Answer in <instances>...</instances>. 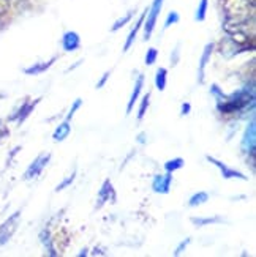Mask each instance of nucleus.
<instances>
[{"instance_id":"obj_1","label":"nucleus","mask_w":256,"mask_h":257,"mask_svg":"<svg viewBox=\"0 0 256 257\" xmlns=\"http://www.w3.org/2000/svg\"><path fill=\"white\" fill-rule=\"evenodd\" d=\"M210 93L217 96V107L221 114H234L237 110L247 107L248 103H254V93L248 92V88H242L231 95H225L220 90L218 85L210 87Z\"/></svg>"},{"instance_id":"obj_2","label":"nucleus","mask_w":256,"mask_h":257,"mask_svg":"<svg viewBox=\"0 0 256 257\" xmlns=\"http://www.w3.org/2000/svg\"><path fill=\"white\" fill-rule=\"evenodd\" d=\"M163 4L164 0H153L152 2V7L147 10V15H146V19H144V40H150L152 33L155 30V26H157V21H158V16H160V11L163 8Z\"/></svg>"},{"instance_id":"obj_3","label":"nucleus","mask_w":256,"mask_h":257,"mask_svg":"<svg viewBox=\"0 0 256 257\" xmlns=\"http://www.w3.org/2000/svg\"><path fill=\"white\" fill-rule=\"evenodd\" d=\"M19 221H21V211H15L13 215L8 216L2 224H0V246H4V244H7L13 238V235L19 227Z\"/></svg>"},{"instance_id":"obj_4","label":"nucleus","mask_w":256,"mask_h":257,"mask_svg":"<svg viewBox=\"0 0 256 257\" xmlns=\"http://www.w3.org/2000/svg\"><path fill=\"white\" fill-rule=\"evenodd\" d=\"M51 161V153H41L38 155L35 160H33L30 163V166L26 169L24 172V180H35V178H38L43 172V169L49 164Z\"/></svg>"},{"instance_id":"obj_5","label":"nucleus","mask_w":256,"mask_h":257,"mask_svg":"<svg viewBox=\"0 0 256 257\" xmlns=\"http://www.w3.org/2000/svg\"><path fill=\"white\" fill-rule=\"evenodd\" d=\"M206 160H207L209 163H212L215 167H218V171H220L221 177H223L225 180H231V178H239V180H243V182H247V180H248V177H247V175H243L240 171L232 169V167L226 166L225 163H221L220 160L214 158V156L206 155Z\"/></svg>"},{"instance_id":"obj_6","label":"nucleus","mask_w":256,"mask_h":257,"mask_svg":"<svg viewBox=\"0 0 256 257\" xmlns=\"http://www.w3.org/2000/svg\"><path fill=\"white\" fill-rule=\"evenodd\" d=\"M40 101H41V98H37L35 101H30V99H26V101L22 103V104L15 110V112L8 117V120H10V121H16L18 125H21L22 121H24V120L33 112V109L37 107V104H38Z\"/></svg>"},{"instance_id":"obj_7","label":"nucleus","mask_w":256,"mask_h":257,"mask_svg":"<svg viewBox=\"0 0 256 257\" xmlns=\"http://www.w3.org/2000/svg\"><path fill=\"white\" fill-rule=\"evenodd\" d=\"M254 149H256V125H254V120L251 118L248 126L245 128V133H243L242 150L245 153L254 155Z\"/></svg>"},{"instance_id":"obj_8","label":"nucleus","mask_w":256,"mask_h":257,"mask_svg":"<svg viewBox=\"0 0 256 257\" xmlns=\"http://www.w3.org/2000/svg\"><path fill=\"white\" fill-rule=\"evenodd\" d=\"M114 202L116 200V193H114V188H113V183H111L109 178L103 182L102 188H100L98 191V196H97V205L95 208H102L106 202Z\"/></svg>"},{"instance_id":"obj_9","label":"nucleus","mask_w":256,"mask_h":257,"mask_svg":"<svg viewBox=\"0 0 256 257\" xmlns=\"http://www.w3.org/2000/svg\"><path fill=\"white\" fill-rule=\"evenodd\" d=\"M171 183H173V174L166 172L163 175H155L152 180V189L157 194H168L171 191Z\"/></svg>"},{"instance_id":"obj_10","label":"nucleus","mask_w":256,"mask_h":257,"mask_svg":"<svg viewBox=\"0 0 256 257\" xmlns=\"http://www.w3.org/2000/svg\"><path fill=\"white\" fill-rule=\"evenodd\" d=\"M215 49V44L214 43H209L206 44V48L201 54V59H199V66H198V82L199 84H204L206 79V66L210 62V57H212V52Z\"/></svg>"},{"instance_id":"obj_11","label":"nucleus","mask_w":256,"mask_h":257,"mask_svg":"<svg viewBox=\"0 0 256 257\" xmlns=\"http://www.w3.org/2000/svg\"><path fill=\"white\" fill-rule=\"evenodd\" d=\"M62 48L65 52H76L81 48V37L73 30L65 32L62 37Z\"/></svg>"},{"instance_id":"obj_12","label":"nucleus","mask_w":256,"mask_h":257,"mask_svg":"<svg viewBox=\"0 0 256 257\" xmlns=\"http://www.w3.org/2000/svg\"><path fill=\"white\" fill-rule=\"evenodd\" d=\"M59 57L57 55H54L52 59H49L48 62H37L33 63L32 66H27V68H24V73L29 74V76H38V74H43L44 71H48L51 66L55 63V60H57Z\"/></svg>"},{"instance_id":"obj_13","label":"nucleus","mask_w":256,"mask_h":257,"mask_svg":"<svg viewBox=\"0 0 256 257\" xmlns=\"http://www.w3.org/2000/svg\"><path fill=\"white\" fill-rule=\"evenodd\" d=\"M142 87H144V76L139 74L136 77V82H135V87H133V92L130 95V99H128V104H127V114H130L133 107H135V103L138 101V98L142 92Z\"/></svg>"},{"instance_id":"obj_14","label":"nucleus","mask_w":256,"mask_h":257,"mask_svg":"<svg viewBox=\"0 0 256 257\" xmlns=\"http://www.w3.org/2000/svg\"><path fill=\"white\" fill-rule=\"evenodd\" d=\"M146 15H147V10L144 11V13L139 16V19H138V22L135 24V27H133V29L130 30L128 37H127V41H125V44H124V52H127V51L133 46V43H135V40H136L138 32L141 30V27H142V24H144V19H146Z\"/></svg>"},{"instance_id":"obj_15","label":"nucleus","mask_w":256,"mask_h":257,"mask_svg":"<svg viewBox=\"0 0 256 257\" xmlns=\"http://www.w3.org/2000/svg\"><path fill=\"white\" fill-rule=\"evenodd\" d=\"M70 133H71V125H70V121L63 120L62 123H59L57 128L54 130L52 141H54V142H63L66 138L70 136Z\"/></svg>"},{"instance_id":"obj_16","label":"nucleus","mask_w":256,"mask_h":257,"mask_svg":"<svg viewBox=\"0 0 256 257\" xmlns=\"http://www.w3.org/2000/svg\"><path fill=\"white\" fill-rule=\"evenodd\" d=\"M192 224L193 226H196V227H204V226H210V224H217V222H221L223 221V218L221 216H206V218H203V216H193L192 219Z\"/></svg>"},{"instance_id":"obj_17","label":"nucleus","mask_w":256,"mask_h":257,"mask_svg":"<svg viewBox=\"0 0 256 257\" xmlns=\"http://www.w3.org/2000/svg\"><path fill=\"white\" fill-rule=\"evenodd\" d=\"M166 84H168V70L161 66V68H158L157 73H155V87H157L160 92H163L166 88Z\"/></svg>"},{"instance_id":"obj_18","label":"nucleus","mask_w":256,"mask_h":257,"mask_svg":"<svg viewBox=\"0 0 256 257\" xmlns=\"http://www.w3.org/2000/svg\"><path fill=\"white\" fill-rule=\"evenodd\" d=\"M185 166V160L184 158H173V160H168L164 163V171L166 172H169V174H174L176 171H179V169H182V167Z\"/></svg>"},{"instance_id":"obj_19","label":"nucleus","mask_w":256,"mask_h":257,"mask_svg":"<svg viewBox=\"0 0 256 257\" xmlns=\"http://www.w3.org/2000/svg\"><path fill=\"white\" fill-rule=\"evenodd\" d=\"M207 200H209V194L206 191H199L190 197V200H188V207H199V205L206 204Z\"/></svg>"},{"instance_id":"obj_20","label":"nucleus","mask_w":256,"mask_h":257,"mask_svg":"<svg viewBox=\"0 0 256 257\" xmlns=\"http://www.w3.org/2000/svg\"><path fill=\"white\" fill-rule=\"evenodd\" d=\"M207 7H209V0H199V5L196 8V15H195V19L203 22L207 16Z\"/></svg>"},{"instance_id":"obj_21","label":"nucleus","mask_w":256,"mask_h":257,"mask_svg":"<svg viewBox=\"0 0 256 257\" xmlns=\"http://www.w3.org/2000/svg\"><path fill=\"white\" fill-rule=\"evenodd\" d=\"M133 15H135V13H133V11H128L127 15H124V16H122V18H119V19H117V21L114 22V26L111 27V32H117V30H120V29L124 27V26H127L128 22L131 21Z\"/></svg>"},{"instance_id":"obj_22","label":"nucleus","mask_w":256,"mask_h":257,"mask_svg":"<svg viewBox=\"0 0 256 257\" xmlns=\"http://www.w3.org/2000/svg\"><path fill=\"white\" fill-rule=\"evenodd\" d=\"M149 104H150V92H147L141 99V106H139V110H138V120H142L144 115L147 114Z\"/></svg>"},{"instance_id":"obj_23","label":"nucleus","mask_w":256,"mask_h":257,"mask_svg":"<svg viewBox=\"0 0 256 257\" xmlns=\"http://www.w3.org/2000/svg\"><path fill=\"white\" fill-rule=\"evenodd\" d=\"M40 238H41V241L44 244V248L49 251L51 255H57V252H55V248L52 246V241H51V237H49V232L48 230H43L40 233Z\"/></svg>"},{"instance_id":"obj_24","label":"nucleus","mask_w":256,"mask_h":257,"mask_svg":"<svg viewBox=\"0 0 256 257\" xmlns=\"http://www.w3.org/2000/svg\"><path fill=\"white\" fill-rule=\"evenodd\" d=\"M74 178H76V169H74V171H73V172H71V174H70L68 177H65L63 180H62V182H60V183H59L57 186H55V189H54V191H55V193H59V191H63L65 188H68V186H70V185H71V183L74 182Z\"/></svg>"},{"instance_id":"obj_25","label":"nucleus","mask_w":256,"mask_h":257,"mask_svg":"<svg viewBox=\"0 0 256 257\" xmlns=\"http://www.w3.org/2000/svg\"><path fill=\"white\" fill-rule=\"evenodd\" d=\"M157 59H158V51L155 49V48H150L146 52V59H144V63H146L147 66H150V65H153L155 62H157Z\"/></svg>"},{"instance_id":"obj_26","label":"nucleus","mask_w":256,"mask_h":257,"mask_svg":"<svg viewBox=\"0 0 256 257\" xmlns=\"http://www.w3.org/2000/svg\"><path fill=\"white\" fill-rule=\"evenodd\" d=\"M81 106H82V99H81V98L74 99V103L71 104V107H70V110H68V114H66L65 120H66V121H71V118L74 117V114L77 112V109H79Z\"/></svg>"},{"instance_id":"obj_27","label":"nucleus","mask_w":256,"mask_h":257,"mask_svg":"<svg viewBox=\"0 0 256 257\" xmlns=\"http://www.w3.org/2000/svg\"><path fill=\"white\" fill-rule=\"evenodd\" d=\"M179 19H181L179 13H177V11H171V13H169L168 16H166V21H164V29H169L171 26L177 24V22H179Z\"/></svg>"},{"instance_id":"obj_28","label":"nucleus","mask_w":256,"mask_h":257,"mask_svg":"<svg viewBox=\"0 0 256 257\" xmlns=\"http://www.w3.org/2000/svg\"><path fill=\"white\" fill-rule=\"evenodd\" d=\"M192 243V240L190 238H187V240H182L179 244H177V248H176V251H174V255H181V254H184L185 252V249L188 248V244Z\"/></svg>"},{"instance_id":"obj_29","label":"nucleus","mask_w":256,"mask_h":257,"mask_svg":"<svg viewBox=\"0 0 256 257\" xmlns=\"http://www.w3.org/2000/svg\"><path fill=\"white\" fill-rule=\"evenodd\" d=\"M8 134H10V130H8V126L4 123L2 120H0V141H4L5 138H8Z\"/></svg>"},{"instance_id":"obj_30","label":"nucleus","mask_w":256,"mask_h":257,"mask_svg":"<svg viewBox=\"0 0 256 257\" xmlns=\"http://www.w3.org/2000/svg\"><path fill=\"white\" fill-rule=\"evenodd\" d=\"M109 76H111V71H106L105 74H103V77L100 79L98 82H97V88H103V85L106 84V81L109 79Z\"/></svg>"},{"instance_id":"obj_31","label":"nucleus","mask_w":256,"mask_h":257,"mask_svg":"<svg viewBox=\"0 0 256 257\" xmlns=\"http://www.w3.org/2000/svg\"><path fill=\"white\" fill-rule=\"evenodd\" d=\"M192 110V104L190 103H182L181 106V115H188Z\"/></svg>"},{"instance_id":"obj_32","label":"nucleus","mask_w":256,"mask_h":257,"mask_svg":"<svg viewBox=\"0 0 256 257\" xmlns=\"http://www.w3.org/2000/svg\"><path fill=\"white\" fill-rule=\"evenodd\" d=\"M8 7V0H0V13H4Z\"/></svg>"},{"instance_id":"obj_33","label":"nucleus","mask_w":256,"mask_h":257,"mask_svg":"<svg viewBox=\"0 0 256 257\" xmlns=\"http://www.w3.org/2000/svg\"><path fill=\"white\" fill-rule=\"evenodd\" d=\"M79 255H87V249H82V252H79Z\"/></svg>"}]
</instances>
